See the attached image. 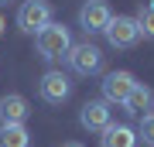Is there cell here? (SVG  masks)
<instances>
[{
    "mask_svg": "<svg viewBox=\"0 0 154 147\" xmlns=\"http://www.w3.org/2000/svg\"><path fill=\"white\" fill-rule=\"evenodd\" d=\"M106 41L113 44V48H134V44L140 41V27H137V21H134V17H110V24H106Z\"/></svg>",
    "mask_w": 154,
    "mask_h": 147,
    "instance_id": "4",
    "label": "cell"
},
{
    "mask_svg": "<svg viewBox=\"0 0 154 147\" xmlns=\"http://www.w3.org/2000/svg\"><path fill=\"white\" fill-rule=\"evenodd\" d=\"M28 144H31V137L21 123L17 127H0V147H28Z\"/></svg>",
    "mask_w": 154,
    "mask_h": 147,
    "instance_id": "12",
    "label": "cell"
},
{
    "mask_svg": "<svg viewBox=\"0 0 154 147\" xmlns=\"http://www.w3.org/2000/svg\"><path fill=\"white\" fill-rule=\"evenodd\" d=\"M51 24V4L48 0H24L17 11V27L24 34H38L41 27Z\"/></svg>",
    "mask_w": 154,
    "mask_h": 147,
    "instance_id": "3",
    "label": "cell"
},
{
    "mask_svg": "<svg viewBox=\"0 0 154 147\" xmlns=\"http://www.w3.org/2000/svg\"><path fill=\"white\" fill-rule=\"evenodd\" d=\"M79 123L86 127V130H96L103 133L106 127H110V103L106 99H89V103H82V109H79Z\"/></svg>",
    "mask_w": 154,
    "mask_h": 147,
    "instance_id": "8",
    "label": "cell"
},
{
    "mask_svg": "<svg viewBox=\"0 0 154 147\" xmlns=\"http://www.w3.org/2000/svg\"><path fill=\"white\" fill-rule=\"evenodd\" d=\"M34 44H38V55L45 62H58V58H65L69 48H72V34H69L65 24L51 21L48 27H41V31L34 34Z\"/></svg>",
    "mask_w": 154,
    "mask_h": 147,
    "instance_id": "1",
    "label": "cell"
},
{
    "mask_svg": "<svg viewBox=\"0 0 154 147\" xmlns=\"http://www.w3.org/2000/svg\"><path fill=\"white\" fill-rule=\"evenodd\" d=\"M0 31H4V17H0Z\"/></svg>",
    "mask_w": 154,
    "mask_h": 147,
    "instance_id": "16",
    "label": "cell"
},
{
    "mask_svg": "<svg viewBox=\"0 0 154 147\" xmlns=\"http://www.w3.org/2000/svg\"><path fill=\"white\" fill-rule=\"evenodd\" d=\"M137 140H144V144L154 147V113H144V116H140V123H137Z\"/></svg>",
    "mask_w": 154,
    "mask_h": 147,
    "instance_id": "13",
    "label": "cell"
},
{
    "mask_svg": "<svg viewBox=\"0 0 154 147\" xmlns=\"http://www.w3.org/2000/svg\"><path fill=\"white\" fill-rule=\"evenodd\" d=\"M151 106H154V93H151L147 86H144V82H137V86L130 89V96H127L123 109H127L130 116H144V113H147Z\"/></svg>",
    "mask_w": 154,
    "mask_h": 147,
    "instance_id": "11",
    "label": "cell"
},
{
    "mask_svg": "<svg viewBox=\"0 0 154 147\" xmlns=\"http://www.w3.org/2000/svg\"><path fill=\"white\" fill-rule=\"evenodd\" d=\"M140 27V34H147V38H154V7H140V14L134 17Z\"/></svg>",
    "mask_w": 154,
    "mask_h": 147,
    "instance_id": "14",
    "label": "cell"
},
{
    "mask_svg": "<svg viewBox=\"0 0 154 147\" xmlns=\"http://www.w3.org/2000/svg\"><path fill=\"white\" fill-rule=\"evenodd\" d=\"M0 4H7V0H0Z\"/></svg>",
    "mask_w": 154,
    "mask_h": 147,
    "instance_id": "17",
    "label": "cell"
},
{
    "mask_svg": "<svg viewBox=\"0 0 154 147\" xmlns=\"http://www.w3.org/2000/svg\"><path fill=\"white\" fill-rule=\"evenodd\" d=\"M151 7H154V0H151Z\"/></svg>",
    "mask_w": 154,
    "mask_h": 147,
    "instance_id": "18",
    "label": "cell"
},
{
    "mask_svg": "<svg viewBox=\"0 0 154 147\" xmlns=\"http://www.w3.org/2000/svg\"><path fill=\"white\" fill-rule=\"evenodd\" d=\"M99 144L103 147H137V130L127 123H110L99 137Z\"/></svg>",
    "mask_w": 154,
    "mask_h": 147,
    "instance_id": "10",
    "label": "cell"
},
{
    "mask_svg": "<svg viewBox=\"0 0 154 147\" xmlns=\"http://www.w3.org/2000/svg\"><path fill=\"white\" fill-rule=\"evenodd\" d=\"M38 93H41V99H45V103L58 106V103H65V99L72 96V82H69V75H65V72L48 69V72L41 75V82H38Z\"/></svg>",
    "mask_w": 154,
    "mask_h": 147,
    "instance_id": "5",
    "label": "cell"
},
{
    "mask_svg": "<svg viewBox=\"0 0 154 147\" xmlns=\"http://www.w3.org/2000/svg\"><path fill=\"white\" fill-rule=\"evenodd\" d=\"M65 62H69V69L75 72V75H99V72H103V51H99L93 41L72 44Z\"/></svg>",
    "mask_w": 154,
    "mask_h": 147,
    "instance_id": "2",
    "label": "cell"
},
{
    "mask_svg": "<svg viewBox=\"0 0 154 147\" xmlns=\"http://www.w3.org/2000/svg\"><path fill=\"white\" fill-rule=\"evenodd\" d=\"M134 86H137V79H134L130 72H123V69H120V72H106V75H103V99H106V103L123 106Z\"/></svg>",
    "mask_w": 154,
    "mask_h": 147,
    "instance_id": "7",
    "label": "cell"
},
{
    "mask_svg": "<svg viewBox=\"0 0 154 147\" xmlns=\"http://www.w3.org/2000/svg\"><path fill=\"white\" fill-rule=\"evenodd\" d=\"M28 113H31V106H28V99H24V96L7 93L4 99H0V127H17V123L24 127Z\"/></svg>",
    "mask_w": 154,
    "mask_h": 147,
    "instance_id": "9",
    "label": "cell"
},
{
    "mask_svg": "<svg viewBox=\"0 0 154 147\" xmlns=\"http://www.w3.org/2000/svg\"><path fill=\"white\" fill-rule=\"evenodd\" d=\"M110 4L106 0H86L82 11H79V27H82L86 34H103L106 24H110Z\"/></svg>",
    "mask_w": 154,
    "mask_h": 147,
    "instance_id": "6",
    "label": "cell"
},
{
    "mask_svg": "<svg viewBox=\"0 0 154 147\" xmlns=\"http://www.w3.org/2000/svg\"><path fill=\"white\" fill-rule=\"evenodd\" d=\"M62 147H82V144H75V140H69V144H62Z\"/></svg>",
    "mask_w": 154,
    "mask_h": 147,
    "instance_id": "15",
    "label": "cell"
}]
</instances>
